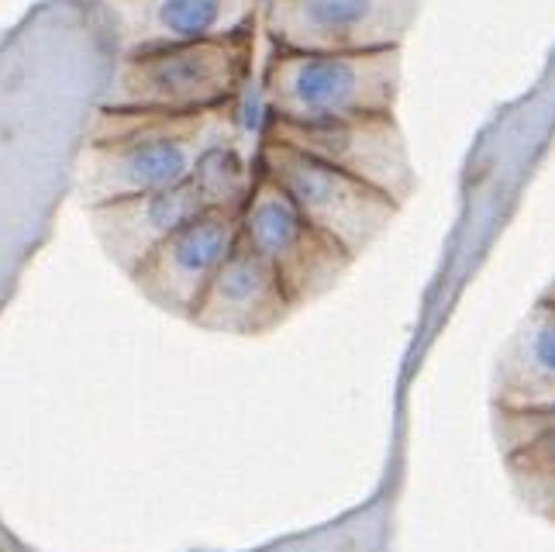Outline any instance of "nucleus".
I'll return each mask as SVG.
<instances>
[{"instance_id":"obj_1","label":"nucleus","mask_w":555,"mask_h":552,"mask_svg":"<svg viewBox=\"0 0 555 552\" xmlns=\"http://www.w3.org/2000/svg\"><path fill=\"white\" fill-rule=\"evenodd\" d=\"M228 111L194 114V118L104 111L101 131L83 166L90 201L118 204L186 183L194 177L201 152L228 136V121H232Z\"/></svg>"},{"instance_id":"obj_2","label":"nucleus","mask_w":555,"mask_h":552,"mask_svg":"<svg viewBox=\"0 0 555 552\" xmlns=\"http://www.w3.org/2000/svg\"><path fill=\"white\" fill-rule=\"evenodd\" d=\"M404 84V49L297 52L273 49L262 98L280 125H324L393 114Z\"/></svg>"},{"instance_id":"obj_3","label":"nucleus","mask_w":555,"mask_h":552,"mask_svg":"<svg viewBox=\"0 0 555 552\" xmlns=\"http://www.w3.org/2000/svg\"><path fill=\"white\" fill-rule=\"evenodd\" d=\"M256 35L121 55L104 111L194 118L235 107L248 87Z\"/></svg>"},{"instance_id":"obj_4","label":"nucleus","mask_w":555,"mask_h":552,"mask_svg":"<svg viewBox=\"0 0 555 552\" xmlns=\"http://www.w3.org/2000/svg\"><path fill=\"white\" fill-rule=\"evenodd\" d=\"M259 174L276 183L297 211L321 228L352 259L373 249V242L393 224L400 204L376 187L349 177L346 169L328 166L286 142L262 139L256 152Z\"/></svg>"},{"instance_id":"obj_5","label":"nucleus","mask_w":555,"mask_h":552,"mask_svg":"<svg viewBox=\"0 0 555 552\" xmlns=\"http://www.w3.org/2000/svg\"><path fill=\"white\" fill-rule=\"evenodd\" d=\"M238 224L242 242L276 273L294 308H304V304L328 294L356 262L341 245H335L321 228L304 218L291 197L262 174L242 207Z\"/></svg>"},{"instance_id":"obj_6","label":"nucleus","mask_w":555,"mask_h":552,"mask_svg":"<svg viewBox=\"0 0 555 552\" xmlns=\"http://www.w3.org/2000/svg\"><path fill=\"white\" fill-rule=\"evenodd\" d=\"M421 0H266L273 49L376 52L404 49Z\"/></svg>"},{"instance_id":"obj_7","label":"nucleus","mask_w":555,"mask_h":552,"mask_svg":"<svg viewBox=\"0 0 555 552\" xmlns=\"http://www.w3.org/2000/svg\"><path fill=\"white\" fill-rule=\"evenodd\" d=\"M262 139L286 142L308 156L346 169L349 177L376 187L379 194L404 204L417 187V169L411 159V145L397 114H376V118H346L324 125H280L270 121Z\"/></svg>"},{"instance_id":"obj_8","label":"nucleus","mask_w":555,"mask_h":552,"mask_svg":"<svg viewBox=\"0 0 555 552\" xmlns=\"http://www.w3.org/2000/svg\"><path fill=\"white\" fill-rule=\"evenodd\" d=\"M121 55L256 35L262 0H101Z\"/></svg>"},{"instance_id":"obj_9","label":"nucleus","mask_w":555,"mask_h":552,"mask_svg":"<svg viewBox=\"0 0 555 552\" xmlns=\"http://www.w3.org/2000/svg\"><path fill=\"white\" fill-rule=\"evenodd\" d=\"M242 242V224L232 211H204L169 235L156 253L142 262V280L169 308L190 311L201 304L210 280Z\"/></svg>"},{"instance_id":"obj_10","label":"nucleus","mask_w":555,"mask_h":552,"mask_svg":"<svg viewBox=\"0 0 555 552\" xmlns=\"http://www.w3.org/2000/svg\"><path fill=\"white\" fill-rule=\"evenodd\" d=\"M294 311V300L286 297L283 283L245 242L228 256V262L210 280L194 318L204 329L235 332V335H262L276 329Z\"/></svg>"},{"instance_id":"obj_11","label":"nucleus","mask_w":555,"mask_h":552,"mask_svg":"<svg viewBox=\"0 0 555 552\" xmlns=\"http://www.w3.org/2000/svg\"><path fill=\"white\" fill-rule=\"evenodd\" d=\"M493 411H555V280L501 352Z\"/></svg>"},{"instance_id":"obj_12","label":"nucleus","mask_w":555,"mask_h":552,"mask_svg":"<svg viewBox=\"0 0 555 552\" xmlns=\"http://www.w3.org/2000/svg\"><path fill=\"white\" fill-rule=\"evenodd\" d=\"M204 211L207 204L201 190L186 180L173 190H163V194L104 204L98 218L104 228H114V245H121L139 262H145L169 235L180 232L186 221H194Z\"/></svg>"},{"instance_id":"obj_13","label":"nucleus","mask_w":555,"mask_h":552,"mask_svg":"<svg viewBox=\"0 0 555 552\" xmlns=\"http://www.w3.org/2000/svg\"><path fill=\"white\" fill-rule=\"evenodd\" d=\"M256 180H259V166L256 163L248 166L232 131L201 152L194 177H190V183L201 190L207 211H232V215H242Z\"/></svg>"},{"instance_id":"obj_14","label":"nucleus","mask_w":555,"mask_h":552,"mask_svg":"<svg viewBox=\"0 0 555 552\" xmlns=\"http://www.w3.org/2000/svg\"><path fill=\"white\" fill-rule=\"evenodd\" d=\"M504 466L521 504L555 525V425L531 446L504 455Z\"/></svg>"},{"instance_id":"obj_15","label":"nucleus","mask_w":555,"mask_h":552,"mask_svg":"<svg viewBox=\"0 0 555 552\" xmlns=\"http://www.w3.org/2000/svg\"><path fill=\"white\" fill-rule=\"evenodd\" d=\"M262 4H266V0H262Z\"/></svg>"}]
</instances>
